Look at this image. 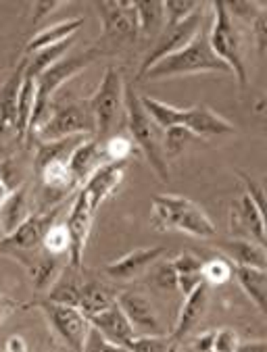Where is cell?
Returning <instances> with one entry per match:
<instances>
[{
  "label": "cell",
  "mask_w": 267,
  "mask_h": 352,
  "mask_svg": "<svg viewBox=\"0 0 267 352\" xmlns=\"http://www.w3.org/2000/svg\"><path fill=\"white\" fill-rule=\"evenodd\" d=\"M123 109H125L131 142L145 155L155 175L161 182H169V159L165 157L163 151V129H159L157 123L149 117V113L140 102V94L134 86H125Z\"/></svg>",
  "instance_id": "cell-4"
},
{
  "label": "cell",
  "mask_w": 267,
  "mask_h": 352,
  "mask_svg": "<svg viewBox=\"0 0 267 352\" xmlns=\"http://www.w3.org/2000/svg\"><path fill=\"white\" fill-rule=\"evenodd\" d=\"M30 215H32V210H30V200H28V188L25 186L15 188L9 200L0 206V230L7 236L13 230H17Z\"/></svg>",
  "instance_id": "cell-27"
},
{
  "label": "cell",
  "mask_w": 267,
  "mask_h": 352,
  "mask_svg": "<svg viewBox=\"0 0 267 352\" xmlns=\"http://www.w3.org/2000/svg\"><path fill=\"white\" fill-rule=\"evenodd\" d=\"M115 302H117V294L109 286H105L103 281H96V279H86L82 294H80L78 309L86 317H92V315H98V313L111 309Z\"/></svg>",
  "instance_id": "cell-26"
},
{
  "label": "cell",
  "mask_w": 267,
  "mask_h": 352,
  "mask_svg": "<svg viewBox=\"0 0 267 352\" xmlns=\"http://www.w3.org/2000/svg\"><path fill=\"white\" fill-rule=\"evenodd\" d=\"M36 307L44 313L48 325L67 348H72L74 352H82L90 331V323L88 317L78 307L48 302V300H38Z\"/></svg>",
  "instance_id": "cell-9"
},
{
  "label": "cell",
  "mask_w": 267,
  "mask_h": 352,
  "mask_svg": "<svg viewBox=\"0 0 267 352\" xmlns=\"http://www.w3.org/2000/svg\"><path fill=\"white\" fill-rule=\"evenodd\" d=\"M82 352H127V350H125L123 346H117V344L109 342V340H107L105 336H100L94 327H90Z\"/></svg>",
  "instance_id": "cell-37"
},
{
  "label": "cell",
  "mask_w": 267,
  "mask_h": 352,
  "mask_svg": "<svg viewBox=\"0 0 267 352\" xmlns=\"http://www.w3.org/2000/svg\"><path fill=\"white\" fill-rule=\"evenodd\" d=\"M100 56H103V48L92 46V48L82 50V52H74V54L63 56L61 60L50 65L44 74L38 76V80H36V104H34V115H32L30 129H28L30 142L34 140V133L40 129V125L46 121L50 107H52V98L61 90V86H65L70 80H74L78 74H82L88 65H92Z\"/></svg>",
  "instance_id": "cell-1"
},
{
  "label": "cell",
  "mask_w": 267,
  "mask_h": 352,
  "mask_svg": "<svg viewBox=\"0 0 267 352\" xmlns=\"http://www.w3.org/2000/svg\"><path fill=\"white\" fill-rule=\"evenodd\" d=\"M13 186H11V182H9V175H7V169H5V163H0V206H3L7 200H9V196L13 194Z\"/></svg>",
  "instance_id": "cell-41"
},
{
  "label": "cell",
  "mask_w": 267,
  "mask_h": 352,
  "mask_svg": "<svg viewBox=\"0 0 267 352\" xmlns=\"http://www.w3.org/2000/svg\"><path fill=\"white\" fill-rule=\"evenodd\" d=\"M194 135L184 129V127H169L163 131V151H165V157H178L184 153V148L190 144V140Z\"/></svg>",
  "instance_id": "cell-34"
},
{
  "label": "cell",
  "mask_w": 267,
  "mask_h": 352,
  "mask_svg": "<svg viewBox=\"0 0 267 352\" xmlns=\"http://www.w3.org/2000/svg\"><path fill=\"white\" fill-rule=\"evenodd\" d=\"M232 279V263L224 256H215L203 263V284L211 286H226Z\"/></svg>",
  "instance_id": "cell-32"
},
{
  "label": "cell",
  "mask_w": 267,
  "mask_h": 352,
  "mask_svg": "<svg viewBox=\"0 0 267 352\" xmlns=\"http://www.w3.org/2000/svg\"><path fill=\"white\" fill-rule=\"evenodd\" d=\"M250 25H253V34H255L257 52L259 54H265V48H267V9L261 11L259 17Z\"/></svg>",
  "instance_id": "cell-38"
},
{
  "label": "cell",
  "mask_w": 267,
  "mask_h": 352,
  "mask_svg": "<svg viewBox=\"0 0 267 352\" xmlns=\"http://www.w3.org/2000/svg\"><path fill=\"white\" fill-rule=\"evenodd\" d=\"M72 135H86V138L96 135V125L88 109V102L86 100H72L63 104L52 102L46 121L34 133V140H38V144H42Z\"/></svg>",
  "instance_id": "cell-6"
},
{
  "label": "cell",
  "mask_w": 267,
  "mask_h": 352,
  "mask_svg": "<svg viewBox=\"0 0 267 352\" xmlns=\"http://www.w3.org/2000/svg\"><path fill=\"white\" fill-rule=\"evenodd\" d=\"M134 15H136L138 36L153 38L159 36L165 28V9L163 3H131Z\"/></svg>",
  "instance_id": "cell-29"
},
{
  "label": "cell",
  "mask_w": 267,
  "mask_h": 352,
  "mask_svg": "<svg viewBox=\"0 0 267 352\" xmlns=\"http://www.w3.org/2000/svg\"><path fill=\"white\" fill-rule=\"evenodd\" d=\"M21 309V302L7 296V294H0V325H5L9 317H13L17 311Z\"/></svg>",
  "instance_id": "cell-39"
},
{
  "label": "cell",
  "mask_w": 267,
  "mask_h": 352,
  "mask_svg": "<svg viewBox=\"0 0 267 352\" xmlns=\"http://www.w3.org/2000/svg\"><path fill=\"white\" fill-rule=\"evenodd\" d=\"M165 254L163 246H153V248H138L131 250L127 254H123L121 258H115L111 263L105 265V273L107 277L115 279V281H129L136 279L142 273H147L149 269H153Z\"/></svg>",
  "instance_id": "cell-16"
},
{
  "label": "cell",
  "mask_w": 267,
  "mask_h": 352,
  "mask_svg": "<svg viewBox=\"0 0 267 352\" xmlns=\"http://www.w3.org/2000/svg\"><path fill=\"white\" fill-rule=\"evenodd\" d=\"M88 323L100 336H105L109 342H113L117 346H123V348H125V344L129 340H134V338L138 336L136 331H134V327L129 325V321L125 319V315L121 313V309L117 307V302L111 309H107V311H103L98 315L88 317Z\"/></svg>",
  "instance_id": "cell-22"
},
{
  "label": "cell",
  "mask_w": 267,
  "mask_h": 352,
  "mask_svg": "<svg viewBox=\"0 0 267 352\" xmlns=\"http://www.w3.org/2000/svg\"><path fill=\"white\" fill-rule=\"evenodd\" d=\"M155 281H157V286H161V288L175 290V275H173V271H171V265H169V263H165L161 269H157Z\"/></svg>",
  "instance_id": "cell-40"
},
{
  "label": "cell",
  "mask_w": 267,
  "mask_h": 352,
  "mask_svg": "<svg viewBox=\"0 0 267 352\" xmlns=\"http://www.w3.org/2000/svg\"><path fill=\"white\" fill-rule=\"evenodd\" d=\"M203 5L198 3H182V0H167L163 3L165 9V25H175L180 21H184L186 17H190L192 13H196Z\"/></svg>",
  "instance_id": "cell-36"
},
{
  "label": "cell",
  "mask_w": 267,
  "mask_h": 352,
  "mask_svg": "<svg viewBox=\"0 0 267 352\" xmlns=\"http://www.w3.org/2000/svg\"><path fill=\"white\" fill-rule=\"evenodd\" d=\"M65 204L67 202L63 200V202L46 208V210H38V213H32L17 230H13L11 234H7L3 240H0V254L13 258L15 254H25V252L42 250L44 236L58 221Z\"/></svg>",
  "instance_id": "cell-8"
},
{
  "label": "cell",
  "mask_w": 267,
  "mask_h": 352,
  "mask_svg": "<svg viewBox=\"0 0 267 352\" xmlns=\"http://www.w3.org/2000/svg\"><path fill=\"white\" fill-rule=\"evenodd\" d=\"M234 228L238 236H250V240L265 246V208L259 206L246 192L236 204H232V230Z\"/></svg>",
  "instance_id": "cell-19"
},
{
  "label": "cell",
  "mask_w": 267,
  "mask_h": 352,
  "mask_svg": "<svg viewBox=\"0 0 267 352\" xmlns=\"http://www.w3.org/2000/svg\"><path fill=\"white\" fill-rule=\"evenodd\" d=\"M207 307H209V286L207 284H200L188 296H184L182 309L178 313L175 325H173V329H171L169 336L182 342L200 323V319L205 317Z\"/></svg>",
  "instance_id": "cell-20"
},
{
  "label": "cell",
  "mask_w": 267,
  "mask_h": 352,
  "mask_svg": "<svg viewBox=\"0 0 267 352\" xmlns=\"http://www.w3.org/2000/svg\"><path fill=\"white\" fill-rule=\"evenodd\" d=\"M196 74H230L228 67L213 54L209 40H207L205 25L200 28V32L194 36V40L186 48L157 60L140 80L161 82V80H171V78L196 76Z\"/></svg>",
  "instance_id": "cell-3"
},
{
  "label": "cell",
  "mask_w": 267,
  "mask_h": 352,
  "mask_svg": "<svg viewBox=\"0 0 267 352\" xmlns=\"http://www.w3.org/2000/svg\"><path fill=\"white\" fill-rule=\"evenodd\" d=\"M94 215H96V208L92 206L88 196L82 190H78L70 208V215H67V221H63L67 228V234H70V254H67V258H70L72 267H82L84 250H86V244L94 226Z\"/></svg>",
  "instance_id": "cell-11"
},
{
  "label": "cell",
  "mask_w": 267,
  "mask_h": 352,
  "mask_svg": "<svg viewBox=\"0 0 267 352\" xmlns=\"http://www.w3.org/2000/svg\"><path fill=\"white\" fill-rule=\"evenodd\" d=\"M232 277H236L242 292L259 309L261 315H267V273L265 269L236 267L232 265Z\"/></svg>",
  "instance_id": "cell-24"
},
{
  "label": "cell",
  "mask_w": 267,
  "mask_h": 352,
  "mask_svg": "<svg viewBox=\"0 0 267 352\" xmlns=\"http://www.w3.org/2000/svg\"><path fill=\"white\" fill-rule=\"evenodd\" d=\"M205 13H207V7H200L196 13H192L184 21H180L175 25H165L163 32L157 36L159 40H157L155 48L145 56V60H142V65L138 69V80L149 72V69L157 60H161V58H165V56L186 48L194 40V36L200 32V28L205 25Z\"/></svg>",
  "instance_id": "cell-10"
},
{
  "label": "cell",
  "mask_w": 267,
  "mask_h": 352,
  "mask_svg": "<svg viewBox=\"0 0 267 352\" xmlns=\"http://www.w3.org/2000/svg\"><path fill=\"white\" fill-rule=\"evenodd\" d=\"M42 248L54 256H67L70 254V234H67V228L65 223L56 221L48 234L44 236V242H42Z\"/></svg>",
  "instance_id": "cell-33"
},
{
  "label": "cell",
  "mask_w": 267,
  "mask_h": 352,
  "mask_svg": "<svg viewBox=\"0 0 267 352\" xmlns=\"http://www.w3.org/2000/svg\"><path fill=\"white\" fill-rule=\"evenodd\" d=\"M178 125L188 129L196 138H217V135H228L236 131V127L226 117H222L220 113H215L211 107H205V104L180 109Z\"/></svg>",
  "instance_id": "cell-14"
},
{
  "label": "cell",
  "mask_w": 267,
  "mask_h": 352,
  "mask_svg": "<svg viewBox=\"0 0 267 352\" xmlns=\"http://www.w3.org/2000/svg\"><path fill=\"white\" fill-rule=\"evenodd\" d=\"M131 151H134V142L129 135H111L105 140L107 161H127Z\"/></svg>",
  "instance_id": "cell-35"
},
{
  "label": "cell",
  "mask_w": 267,
  "mask_h": 352,
  "mask_svg": "<svg viewBox=\"0 0 267 352\" xmlns=\"http://www.w3.org/2000/svg\"><path fill=\"white\" fill-rule=\"evenodd\" d=\"M215 248L224 254L226 261H230L236 267H253V269H267V256L265 246L257 244L250 238H238L232 236L230 240L215 242Z\"/></svg>",
  "instance_id": "cell-21"
},
{
  "label": "cell",
  "mask_w": 267,
  "mask_h": 352,
  "mask_svg": "<svg viewBox=\"0 0 267 352\" xmlns=\"http://www.w3.org/2000/svg\"><path fill=\"white\" fill-rule=\"evenodd\" d=\"M127 352H182V342L169 333L161 336H136L125 344Z\"/></svg>",
  "instance_id": "cell-31"
},
{
  "label": "cell",
  "mask_w": 267,
  "mask_h": 352,
  "mask_svg": "<svg viewBox=\"0 0 267 352\" xmlns=\"http://www.w3.org/2000/svg\"><path fill=\"white\" fill-rule=\"evenodd\" d=\"M74 44H76V36L61 42V44H54L50 48H44V50H40V52H36L32 56H25V78L38 80V76L44 74L50 65H54L56 60L67 56V52L72 50Z\"/></svg>",
  "instance_id": "cell-30"
},
{
  "label": "cell",
  "mask_w": 267,
  "mask_h": 352,
  "mask_svg": "<svg viewBox=\"0 0 267 352\" xmlns=\"http://www.w3.org/2000/svg\"><path fill=\"white\" fill-rule=\"evenodd\" d=\"M5 238V234H3V230H0V240H3Z\"/></svg>",
  "instance_id": "cell-43"
},
{
  "label": "cell",
  "mask_w": 267,
  "mask_h": 352,
  "mask_svg": "<svg viewBox=\"0 0 267 352\" xmlns=\"http://www.w3.org/2000/svg\"><path fill=\"white\" fill-rule=\"evenodd\" d=\"M84 28V19L82 17H72V19H65V21H58V23H52L44 30H40L38 34H34L30 38V42L25 44V52L23 56H32L44 48H50L54 44H61L65 40L74 38L80 30Z\"/></svg>",
  "instance_id": "cell-23"
},
{
  "label": "cell",
  "mask_w": 267,
  "mask_h": 352,
  "mask_svg": "<svg viewBox=\"0 0 267 352\" xmlns=\"http://www.w3.org/2000/svg\"><path fill=\"white\" fill-rule=\"evenodd\" d=\"M240 336L232 327H220L200 333L194 340V352H238Z\"/></svg>",
  "instance_id": "cell-28"
},
{
  "label": "cell",
  "mask_w": 267,
  "mask_h": 352,
  "mask_svg": "<svg viewBox=\"0 0 267 352\" xmlns=\"http://www.w3.org/2000/svg\"><path fill=\"white\" fill-rule=\"evenodd\" d=\"M125 100V82L119 67H107V72L94 90V94L86 100L96 125V138L107 140L109 131L117 123V117L123 111Z\"/></svg>",
  "instance_id": "cell-7"
},
{
  "label": "cell",
  "mask_w": 267,
  "mask_h": 352,
  "mask_svg": "<svg viewBox=\"0 0 267 352\" xmlns=\"http://www.w3.org/2000/svg\"><path fill=\"white\" fill-rule=\"evenodd\" d=\"M125 167H127V161H109L103 167H98L90 175V179L80 188L96 210L107 198H111L119 190L125 177Z\"/></svg>",
  "instance_id": "cell-17"
},
{
  "label": "cell",
  "mask_w": 267,
  "mask_h": 352,
  "mask_svg": "<svg viewBox=\"0 0 267 352\" xmlns=\"http://www.w3.org/2000/svg\"><path fill=\"white\" fill-rule=\"evenodd\" d=\"M100 17L103 36L115 40H136L138 25L131 3H94Z\"/></svg>",
  "instance_id": "cell-15"
},
{
  "label": "cell",
  "mask_w": 267,
  "mask_h": 352,
  "mask_svg": "<svg viewBox=\"0 0 267 352\" xmlns=\"http://www.w3.org/2000/svg\"><path fill=\"white\" fill-rule=\"evenodd\" d=\"M105 163H109L105 157V140L92 135V138H86L72 153L70 161H67V167H70L78 188H82L90 179V175Z\"/></svg>",
  "instance_id": "cell-18"
},
{
  "label": "cell",
  "mask_w": 267,
  "mask_h": 352,
  "mask_svg": "<svg viewBox=\"0 0 267 352\" xmlns=\"http://www.w3.org/2000/svg\"><path fill=\"white\" fill-rule=\"evenodd\" d=\"M213 11V23L207 30V40L213 50V54L228 67V72L236 76L238 84L244 88L248 84V72L242 56V42L238 36V30L234 25V19L230 17L224 3L209 5Z\"/></svg>",
  "instance_id": "cell-5"
},
{
  "label": "cell",
  "mask_w": 267,
  "mask_h": 352,
  "mask_svg": "<svg viewBox=\"0 0 267 352\" xmlns=\"http://www.w3.org/2000/svg\"><path fill=\"white\" fill-rule=\"evenodd\" d=\"M117 307L129 321L138 336H161L165 333L159 315L151 298L140 290H123L117 294Z\"/></svg>",
  "instance_id": "cell-12"
},
{
  "label": "cell",
  "mask_w": 267,
  "mask_h": 352,
  "mask_svg": "<svg viewBox=\"0 0 267 352\" xmlns=\"http://www.w3.org/2000/svg\"><path fill=\"white\" fill-rule=\"evenodd\" d=\"M0 352H5V350H0Z\"/></svg>",
  "instance_id": "cell-44"
},
{
  "label": "cell",
  "mask_w": 267,
  "mask_h": 352,
  "mask_svg": "<svg viewBox=\"0 0 267 352\" xmlns=\"http://www.w3.org/2000/svg\"><path fill=\"white\" fill-rule=\"evenodd\" d=\"M175 275V290L188 296L194 288L203 284V261L192 252H182L169 261Z\"/></svg>",
  "instance_id": "cell-25"
},
{
  "label": "cell",
  "mask_w": 267,
  "mask_h": 352,
  "mask_svg": "<svg viewBox=\"0 0 267 352\" xmlns=\"http://www.w3.org/2000/svg\"><path fill=\"white\" fill-rule=\"evenodd\" d=\"M5 352H30V344L23 336H9L5 342Z\"/></svg>",
  "instance_id": "cell-42"
},
{
  "label": "cell",
  "mask_w": 267,
  "mask_h": 352,
  "mask_svg": "<svg viewBox=\"0 0 267 352\" xmlns=\"http://www.w3.org/2000/svg\"><path fill=\"white\" fill-rule=\"evenodd\" d=\"M151 221L159 232H180L192 238H213L217 234L211 217L186 196L155 194Z\"/></svg>",
  "instance_id": "cell-2"
},
{
  "label": "cell",
  "mask_w": 267,
  "mask_h": 352,
  "mask_svg": "<svg viewBox=\"0 0 267 352\" xmlns=\"http://www.w3.org/2000/svg\"><path fill=\"white\" fill-rule=\"evenodd\" d=\"M13 258L28 271L34 288L40 290V292H44V290L48 292L50 286L63 273V269L70 265V258H67V256H54V254L46 252L44 248L36 250V252L15 254Z\"/></svg>",
  "instance_id": "cell-13"
}]
</instances>
